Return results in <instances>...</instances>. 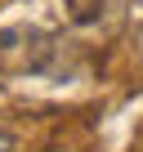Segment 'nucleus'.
Masks as SVG:
<instances>
[{
    "label": "nucleus",
    "mask_w": 143,
    "mask_h": 152,
    "mask_svg": "<svg viewBox=\"0 0 143 152\" xmlns=\"http://www.w3.org/2000/svg\"><path fill=\"white\" fill-rule=\"evenodd\" d=\"M0 152H14V139L9 134H0Z\"/></svg>",
    "instance_id": "1"
},
{
    "label": "nucleus",
    "mask_w": 143,
    "mask_h": 152,
    "mask_svg": "<svg viewBox=\"0 0 143 152\" xmlns=\"http://www.w3.org/2000/svg\"><path fill=\"white\" fill-rule=\"evenodd\" d=\"M139 49H143V27H139Z\"/></svg>",
    "instance_id": "2"
}]
</instances>
